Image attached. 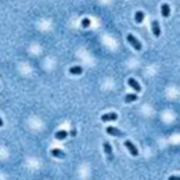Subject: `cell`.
<instances>
[{"label": "cell", "instance_id": "cell-10", "mask_svg": "<svg viewBox=\"0 0 180 180\" xmlns=\"http://www.w3.org/2000/svg\"><path fill=\"white\" fill-rule=\"evenodd\" d=\"M66 137H68V132L64 130L58 131V132H56V134H55V138L57 140H63Z\"/></svg>", "mask_w": 180, "mask_h": 180}, {"label": "cell", "instance_id": "cell-12", "mask_svg": "<svg viewBox=\"0 0 180 180\" xmlns=\"http://www.w3.org/2000/svg\"><path fill=\"white\" fill-rule=\"evenodd\" d=\"M138 99V96L136 94H128V95L124 97V101L126 103H131L133 101H136Z\"/></svg>", "mask_w": 180, "mask_h": 180}, {"label": "cell", "instance_id": "cell-9", "mask_svg": "<svg viewBox=\"0 0 180 180\" xmlns=\"http://www.w3.org/2000/svg\"><path fill=\"white\" fill-rule=\"evenodd\" d=\"M103 150H104V153L106 155L109 156L110 159L113 158V150H112V146H111L110 142H104L103 143Z\"/></svg>", "mask_w": 180, "mask_h": 180}, {"label": "cell", "instance_id": "cell-14", "mask_svg": "<svg viewBox=\"0 0 180 180\" xmlns=\"http://www.w3.org/2000/svg\"><path fill=\"white\" fill-rule=\"evenodd\" d=\"M91 25V20L89 19V18H83L82 21H81V26L82 28H89Z\"/></svg>", "mask_w": 180, "mask_h": 180}, {"label": "cell", "instance_id": "cell-8", "mask_svg": "<svg viewBox=\"0 0 180 180\" xmlns=\"http://www.w3.org/2000/svg\"><path fill=\"white\" fill-rule=\"evenodd\" d=\"M170 13H171L170 5H169L168 3H163V4L161 5V15H162L163 17L166 18L170 16Z\"/></svg>", "mask_w": 180, "mask_h": 180}, {"label": "cell", "instance_id": "cell-6", "mask_svg": "<svg viewBox=\"0 0 180 180\" xmlns=\"http://www.w3.org/2000/svg\"><path fill=\"white\" fill-rule=\"evenodd\" d=\"M128 83L130 84V86L133 89V90H135L136 92L139 93L140 91H141V86H140V84L138 83V81H136L134 78H130L128 81Z\"/></svg>", "mask_w": 180, "mask_h": 180}, {"label": "cell", "instance_id": "cell-1", "mask_svg": "<svg viewBox=\"0 0 180 180\" xmlns=\"http://www.w3.org/2000/svg\"><path fill=\"white\" fill-rule=\"evenodd\" d=\"M126 39H128V41L130 42V44L132 45V46L135 49V50L140 51L141 49H142V45H141L140 41L134 35H132V34H129V35L126 36Z\"/></svg>", "mask_w": 180, "mask_h": 180}, {"label": "cell", "instance_id": "cell-17", "mask_svg": "<svg viewBox=\"0 0 180 180\" xmlns=\"http://www.w3.org/2000/svg\"><path fill=\"white\" fill-rule=\"evenodd\" d=\"M1 126H3V120L1 119V117H0V128H1Z\"/></svg>", "mask_w": 180, "mask_h": 180}, {"label": "cell", "instance_id": "cell-3", "mask_svg": "<svg viewBox=\"0 0 180 180\" xmlns=\"http://www.w3.org/2000/svg\"><path fill=\"white\" fill-rule=\"evenodd\" d=\"M106 133L111 136H115V137H122L124 136V133L121 132L119 129L114 128V126H108L106 128Z\"/></svg>", "mask_w": 180, "mask_h": 180}, {"label": "cell", "instance_id": "cell-5", "mask_svg": "<svg viewBox=\"0 0 180 180\" xmlns=\"http://www.w3.org/2000/svg\"><path fill=\"white\" fill-rule=\"evenodd\" d=\"M152 32L154 34L155 37H159L160 36V26H159V22H158L157 20H153L152 21Z\"/></svg>", "mask_w": 180, "mask_h": 180}, {"label": "cell", "instance_id": "cell-11", "mask_svg": "<svg viewBox=\"0 0 180 180\" xmlns=\"http://www.w3.org/2000/svg\"><path fill=\"white\" fill-rule=\"evenodd\" d=\"M83 70L81 66H78V65H76V66H72V68L70 69V73L72 74V75H80V74H82Z\"/></svg>", "mask_w": 180, "mask_h": 180}, {"label": "cell", "instance_id": "cell-4", "mask_svg": "<svg viewBox=\"0 0 180 180\" xmlns=\"http://www.w3.org/2000/svg\"><path fill=\"white\" fill-rule=\"evenodd\" d=\"M118 119V115L116 113H108L101 116V120L103 122H108V121H116Z\"/></svg>", "mask_w": 180, "mask_h": 180}, {"label": "cell", "instance_id": "cell-7", "mask_svg": "<svg viewBox=\"0 0 180 180\" xmlns=\"http://www.w3.org/2000/svg\"><path fill=\"white\" fill-rule=\"evenodd\" d=\"M51 154H52L53 157H56V158H64L65 157V153L63 151L59 150V149H53L51 151Z\"/></svg>", "mask_w": 180, "mask_h": 180}, {"label": "cell", "instance_id": "cell-15", "mask_svg": "<svg viewBox=\"0 0 180 180\" xmlns=\"http://www.w3.org/2000/svg\"><path fill=\"white\" fill-rule=\"evenodd\" d=\"M169 180H180V177L179 176H171L169 177Z\"/></svg>", "mask_w": 180, "mask_h": 180}, {"label": "cell", "instance_id": "cell-16", "mask_svg": "<svg viewBox=\"0 0 180 180\" xmlns=\"http://www.w3.org/2000/svg\"><path fill=\"white\" fill-rule=\"evenodd\" d=\"M71 135H72V136H75V135H76V130H73L72 132H71Z\"/></svg>", "mask_w": 180, "mask_h": 180}, {"label": "cell", "instance_id": "cell-13", "mask_svg": "<svg viewBox=\"0 0 180 180\" xmlns=\"http://www.w3.org/2000/svg\"><path fill=\"white\" fill-rule=\"evenodd\" d=\"M143 19H144V13L141 12V11L136 12V14H135V21L136 22L141 23L143 21Z\"/></svg>", "mask_w": 180, "mask_h": 180}, {"label": "cell", "instance_id": "cell-2", "mask_svg": "<svg viewBox=\"0 0 180 180\" xmlns=\"http://www.w3.org/2000/svg\"><path fill=\"white\" fill-rule=\"evenodd\" d=\"M124 145H125V148L129 150V152H130L131 155L134 156V157L138 156V154H139V152H138V149L136 148V145L134 144L132 141H130V140H125V141H124Z\"/></svg>", "mask_w": 180, "mask_h": 180}]
</instances>
